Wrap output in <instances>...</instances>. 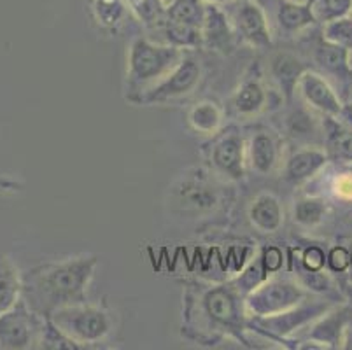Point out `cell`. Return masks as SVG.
Instances as JSON below:
<instances>
[{
  "mask_svg": "<svg viewBox=\"0 0 352 350\" xmlns=\"http://www.w3.org/2000/svg\"><path fill=\"white\" fill-rule=\"evenodd\" d=\"M163 2H165V4L168 6V4H170V2H172V0H163Z\"/></svg>",
  "mask_w": 352,
  "mask_h": 350,
  "instance_id": "obj_39",
  "label": "cell"
},
{
  "mask_svg": "<svg viewBox=\"0 0 352 350\" xmlns=\"http://www.w3.org/2000/svg\"><path fill=\"white\" fill-rule=\"evenodd\" d=\"M314 58H316V62L321 69L333 74V76L342 77V79H349L352 76L351 51L347 47L331 44L322 39V43L316 50Z\"/></svg>",
  "mask_w": 352,
  "mask_h": 350,
  "instance_id": "obj_23",
  "label": "cell"
},
{
  "mask_svg": "<svg viewBox=\"0 0 352 350\" xmlns=\"http://www.w3.org/2000/svg\"><path fill=\"white\" fill-rule=\"evenodd\" d=\"M326 123V137H328V149L337 158L352 162V133L344 127L333 121L335 118H328Z\"/></svg>",
  "mask_w": 352,
  "mask_h": 350,
  "instance_id": "obj_27",
  "label": "cell"
},
{
  "mask_svg": "<svg viewBox=\"0 0 352 350\" xmlns=\"http://www.w3.org/2000/svg\"><path fill=\"white\" fill-rule=\"evenodd\" d=\"M204 16H206L204 0H172L166 6L165 18L162 21L166 44L188 51L201 47Z\"/></svg>",
  "mask_w": 352,
  "mask_h": 350,
  "instance_id": "obj_6",
  "label": "cell"
},
{
  "mask_svg": "<svg viewBox=\"0 0 352 350\" xmlns=\"http://www.w3.org/2000/svg\"><path fill=\"white\" fill-rule=\"evenodd\" d=\"M277 23L284 34H298L303 28L318 23L314 16L310 0L298 2V0H283L277 9Z\"/></svg>",
  "mask_w": 352,
  "mask_h": 350,
  "instance_id": "obj_21",
  "label": "cell"
},
{
  "mask_svg": "<svg viewBox=\"0 0 352 350\" xmlns=\"http://www.w3.org/2000/svg\"><path fill=\"white\" fill-rule=\"evenodd\" d=\"M44 317L35 314L21 298L11 310L0 314V349H35Z\"/></svg>",
  "mask_w": 352,
  "mask_h": 350,
  "instance_id": "obj_9",
  "label": "cell"
},
{
  "mask_svg": "<svg viewBox=\"0 0 352 350\" xmlns=\"http://www.w3.org/2000/svg\"><path fill=\"white\" fill-rule=\"evenodd\" d=\"M188 123L201 135H216L223 124V111L212 100H201L191 107Z\"/></svg>",
  "mask_w": 352,
  "mask_h": 350,
  "instance_id": "obj_24",
  "label": "cell"
},
{
  "mask_svg": "<svg viewBox=\"0 0 352 350\" xmlns=\"http://www.w3.org/2000/svg\"><path fill=\"white\" fill-rule=\"evenodd\" d=\"M326 259L328 256L324 254V250L318 245H310L303 250L302 256V265L305 272H319V270L324 268Z\"/></svg>",
  "mask_w": 352,
  "mask_h": 350,
  "instance_id": "obj_33",
  "label": "cell"
},
{
  "mask_svg": "<svg viewBox=\"0 0 352 350\" xmlns=\"http://www.w3.org/2000/svg\"><path fill=\"white\" fill-rule=\"evenodd\" d=\"M352 324V307H329L319 319L310 324L307 342L319 343L321 349H344Z\"/></svg>",
  "mask_w": 352,
  "mask_h": 350,
  "instance_id": "obj_10",
  "label": "cell"
},
{
  "mask_svg": "<svg viewBox=\"0 0 352 350\" xmlns=\"http://www.w3.org/2000/svg\"><path fill=\"white\" fill-rule=\"evenodd\" d=\"M245 151L244 137L239 131H230L214 142L210 162L228 181H242L245 177Z\"/></svg>",
  "mask_w": 352,
  "mask_h": 350,
  "instance_id": "obj_11",
  "label": "cell"
},
{
  "mask_svg": "<svg viewBox=\"0 0 352 350\" xmlns=\"http://www.w3.org/2000/svg\"><path fill=\"white\" fill-rule=\"evenodd\" d=\"M206 4H225V2H232V0H204Z\"/></svg>",
  "mask_w": 352,
  "mask_h": 350,
  "instance_id": "obj_37",
  "label": "cell"
},
{
  "mask_svg": "<svg viewBox=\"0 0 352 350\" xmlns=\"http://www.w3.org/2000/svg\"><path fill=\"white\" fill-rule=\"evenodd\" d=\"M248 154L251 168L259 175H268L279 163V144L268 131H258L252 135Z\"/></svg>",
  "mask_w": 352,
  "mask_h": 350,
  "instance_id": "obj_19",
  "label": "cell"
},
{
  "mask_svg": "<svg viewBox=\"0 0 352 350\" xmlns=\"http://www.w3.org/2000/svg\"><path fill=\"white\" fill-rule=\"evenodd\" d=\"M322 39L331 44H338V46L352 50V14L342 16V18L331 19V21L324 23Z\"/></svg>",
  "mask_w": 352,
  "mask_h": 350,
  "instance_id": "obj_30",
  "label": "cell"
},
{
  "mask_svg": "<svg viewBox=\"0 0 352 350\" xmlns=\"http://www.w3.org/2000/svg\"><path fill=\"white\" fill-rule=\"evenodd\" d=\"M98 258L82 254L58 263H46L23 277V298L39 316L47 317L54 308L86 301Z\"/></svg>",
  "mask_w": 352,
  "mask_h": 350,
  "instance_id": "obj_1",
  "label": "cell"
},
{
  "mask_svg": "<svg viewBox=\"0 0 352 350\" xmlns=\"http://www.w3.org/2000/svg\"><path fill=\"white\" fill-rule=\"evenodd\" d=\"M305 70L309 69L303 65L302 60L287 51H279L270 58V74L287 102H291L294 91L298 89L300 77Z\"/></svg>",
  "mask_w": 352,
  "mask_h": 350,
  "instance_id": "obj_15",
  "label": "cell"
},
{
  "mask_svg": "<svg viewBox=\"0 0 352 350\" xmlns=\"http://www.w3.org/2000/svg\"><path fill=\"white\" fill-rule=\"evenodd\" d=\"M126 6L140 23L147 27H155L165 18L166 4L163 0H126Z\"/></svg>",
  "mask_w": 352,
  "mask_h": 350,
  "instance_id": "obj_29",
  "label": "cell"
},
{
  "mask_svg": "<svg viewBox=\"0 0 352 350\" xmlns=\"http://www.w3.org/2000/svg\"><path fill=\"white\" fill-rule=\"evenodd\" d=\"M249 221L261 233H275L284 223V210L279 198L272 193H261L249 207Z\"/></svg>",
  "mask_w": 352,
  "mask_h": 350,
  "instance_id": "obj_17",
  "label": "cell"
},
{
  "mask_svg": "<svg viewBox=\"0 0 352 350\" xmlns=\"http://www.w3.org/2000/svg\"><path fill=\"white\" fill-rule=\"evenodd\" d=\"M300 284L310 293H326L331 287V277L324 274L322 270H319V272H305L300 277Z\"/></svg>",
  "mask_w": 352,
  "mask_h": 350,
  "instance_id": "obj_32",
  "label": "cell"
},
{
  "mask_svg": "<svg viewBox=\"0 0 352 350\" xmlns=\"http://www.w3.org/2000/svg\"><path fill=\"white\" fill-rule=\"evenodd\" d=\"M47 319L82 349L102 343L114 329L113 316L105 308L88 301L54 308Z\"/></svg>",
  "mask_w": 352,
  "mask_h": 350,
  "instance_id": "obj_3",
  "label": "cell"
},
{
  "mask_svg": "<svg viewBox=\"0 0 352 350\" xmlns=\"http://www.w3.org/2000/svg\"><path fill=\"white\" fill-rule=\"evenodd\" d=\"M267 88L258 77H245L232 98L233 109L242 118H251V116L259 114L267 107Z\"/></svg>",
  "mask_w": 352,
  "mask_h": 350,
  "instance_id": "obj_20",
  "label": "cell"
},
{
  "mask_svg": "<svg viewBox=\"0 0 352 350\" xmlns=\"http://www.w3.org/2000/svg\"><path fill=\"white\" fill-rule=\"evenodd\" d=\"M235 30L228 21V16L217 4H206V16L201 27V47L219 53L233 50Z\"/></svg>",
  "mask_w": 352,
  "mask_h": 350,
  "instance_id": "obj_14",
  "label": "cell"
},
{
  "mask_svg": "<svg viewBox=\"0 0 352 350\" xmlns=\"http://www.w3.org/2000/svg\"><path fill=\"white\" fill-rule=\"evenodd\" d=\"M351 266H352V252H351Z\"/></svg>",
  "mask_w": 352,
  "mask_h": 350,
  "instance_id": "obj_41",
  "label": "cell"
},
{
  "mask_svg": "<svg viewBox=\"0 0 352 350\" xmlns=\"http://www.w3.org/2000/svg\"><path fill=\"white\" fill-rule=\"evenodd\" d=\"M318 23H328L352 12V0H310Z\"/></svg>",
  "mask_w": 352,
  "mask_h": 350,
  "instance_id": "obj_31",
  "label": "cell"
},
{
  "mask_svg": "<svg viewBox=\"0 0 352 350\" xmlns=\"http://www.w3.org/2000/svg\"><path fill=\"white\" fill-rule=\"evenodd\" d=\"M326 263H328L329 268H331L333 272L342 274V272H345V270L351 266V252H349V250L342 245L333 247V249L329 250Z\"/></svg>",
  "mask_w": 352,
  "mask_h": 350,
  "instance_id": "obj_34",
  "label": "cell"
},
{
  "mask_svg": "<svg viewBox=\"0 0 352 350\" xmlns=\"http://www.w3.org/2000/svg\"><path fill=\"white\" fill-rule=\"evenodd\" d=\"M179 201L191 210H210L219 204V193L206 177H188L177 189Z\"/></svg>",
  "mask_w": 352,
  "mask_h": 350,
  "instance_id": "obj_18",
  "label": "cell"
},
{
  "mask_svg": "<svg viewBox=\"0 0 352 350\" xmlns=\"http://www.w3.org/2000/svg\"><path fill=\"white\" fill-rule=\"evenodd\" d=\"M345 349H352V336H347V342H345Z\"/></svg>",
  "mask_w": 352,
  "mask_h": 350,
  "instance_id": "obj_38",
  "label": "cell"
},
{
  "mask_svg": "<svg viewBox=\"0 0 352 350\" xmlns=\"http://www.w3.org/2000/svg\"><path fill=\"white\" fill-rule=\"evenodd\" d=\"M329 308V305L322 301H305L298 303L296 307L289 308L286 312L275 314L270 317H249L248 326L254 331L261 333L267 338L275 342H286L293 333L300 331L302 327L309 326L314 320L319 319Z\"/></svg>",
  "mask_w": 352,
  "mask_h": 350,
  "instance_id": "obj_8",
  "label": "cell"
},
{
  "mask_svg": "<svg viewBox=\"0 0 352 350\" xmlns=\"http://www.w3.org/2000/svg\"><path fill=\"white\" fill-rule=\"evenodd\" d=\"M349 112H351V114H352V105H351V109H349Z\"/></svg>",
  "mask_w": 352,
  "mask_h": 350,
  "instance_id": "obj_40",
  "label": "cell"
},
{
  "mask_svg": "<svg viewBox=\"0 0 352 350\" xmlns=\"http://www.w3.org/2000/svg\"><path fill=\"white\" fill-rule=\"evenodd\" d=\"M35 349H47V350H79L82 349L79 343L70 340L65 333H62L58 327L54 326L47 317H44L43 327H41L39 338Z\"/></svg>",
  "mask_w": 352,
  "mask_h": 350,
  "instance_id": "obj_26",
  "label": "cell"
},
{
  "mask_svg": "<svg viewBox=\"0 0 352 350\" xmlns=\"http://www.w3.org/2000/svg\"><path fill=\"white\" fill-rule=\"evenodd\" d=\"M235 30L245 44L254 50L272 46V32L263 8L256 0H244L235 16Z\"/></svg>",
  "mask_w": 352,
  "mask_h": 350,
  "instance_id": "obj_12",
  "label": "cell"
},
{
  "mask_svg": "<svg viewBox=\"0 0 352 350\" xmlns=\"http://www.w3.org/2000/svg\"><path fill=\"white\" fill-rule=\"evenodd\" d=\"M23 298V277L8 256L0 254V314L8 312Z\"/></svg>",
  "mask_w": 352,
  "mask_h": 350,
  "instance_id": "obj_22",
  "label": "cell"
},
{
  "mask_svg": "<svg viewBox=\"0 0 352 350\" xmlns=\"http://www.w3.org/2000/svg\"><path fill=\"white\" fill-rule=\"evenodd\" d=\"M328 162L329 154L326 151L316 149V147L298 149L287 158L286 166H284V179L293 182V184L309 181Z\"/></svg>",
  "mask_w": 352,
  "mask_h": 350,
  "instance_id": "obj_16",
  "label": "cell"
},
{
  "mask_svg": "<svg viewBox=\"0 0 352 350\" xmlns=\"http://www.w3.org/2000/svg\"><path fill=\"white\" fill-rule=\"evenodd\" d=\"M198 310L212 329L228 331L242 343H248L244 338V329L248 326L244 296L233 287V284L212 285L206 289L198 300Z\"/></svg>",
  "mask_w": 352,
  "mask_h": 350,
  "instance_id": "obj_4",
  "label": "cell"
},
{
  "mask_svg": "<svg viewBox=\"0 0 352 350\" xmlns=\"http://www.w3.org/2000/svg\"><path fill=\"white\" fill-rule=\"evenodd\" d=\"M307 296H309V291L293 278H267L244 298L245 314H248V319L249 317H270L296 307L303 300H307Z\"/></svg>",
  "mask_w": 352,
  "mask_h": 350,
  "instance_id": "obj_5",
  "label": "cell"
},
{
  "mask_svg": "<svg viewBox=\"0 0 352 350\" xmlns=\"http://www.w3.org/2000/svg\"><path fill=\"white\" fill-rule=\"evenodd\" d=\"M201 77H204V70H201L200 62L193 54L188 53L170 74H166L162 81L140 93L137 98H133L132 104L162 105L181 100L184 96H190L200 86Z\"/></svg>",
  "mask_w": 352,
  "mask_h": 350,
  "instance_id": "obj_7",
  "label": "cell"
},
{
  "mask_svg": "<svg viewBox=\"0 0 352 350\" xmlns=\"http://www.w3.org/2000/svg\"><path fill=\"white\" fill-rule=\"evenodd\" d=\"M335 195L342 200H352V173H342L335 179Z\"/></svg>",
  "mask_w": 352,
  "mask_h": 350,
  "instance_id": "obj_36",
  "label": "cell"
},
{
  "mask_svg": "<svg viewBox=\"0 0 352 350\" xmlns=\"http://www.w3.org/2000/svg\"><path fill=\"white\" fill-rule=\"evenodd\" d=\"M126 9V0H95L94 2V12L97 21L104 28H111V30L120 27Z\"/></svg>",
  "mask_w": 352,
  "mask_h": 350,
  "instance_id": "obj_28",
  "label": "cell"
},
{
  "mask_svg": "<svg viewBox=\"0 0 352 350\" xmlns=\"http://www.w3.org/2000/svg\"><path fill=\"white\" fill-rule=\"evenodd\" d=\"M298 89L303 100L310 107L322 112L328 118H338V116L344 114V105H342L340 98L321 74L305 70L303 76L300 77Z\"/></svg>",
  "mask_w": 352,
  "mask_h": 350,
  "instance_id": "obj_13",
  "label": "cell"
},
{
  "mask_svg": "<svg viewBox=\"0 0 352 350\" xmlns=\"http://www.w3.org/2000/svg\"><path fill=\"white\" fill-rule=\"evenodd\" d=\"M186 54L188 50L172 44L153 43L146 37L133 39L126 56V100L132 102L140 93L162 81Z\"/></svg>",
  "mask_w": 352,
  "mask_h": 350,
  "instance_id": "obj_2",
  "label": "cell"
},
{
  "mask_svg": "<svg viewBox=\"0 0 352 350\" xmlns=\"http://www.w3.org/2000/svg\"><path fill=\"white\" fill-rule=\"evenodd\" d=\"M298 2H302V0H298Z\"/></svg>",
  "mask_w": 352,
  "mask_h": 350,
  "instance_id": "obj_42",
  "label": "cell"
},
{
  "mask_svg": "<svg viewBox=\"0 0 352 350\" xmlns=\"http://www.w3.org/2000/svg\"><path fill=\"white\" fill-rule=\"evenodd\" d=\"M326 201L318 197H307L294 205V223L300 226L314 228L322 223L326 216Z\"/></svg>",
  "mask_w": 352,
  "mask_h": 350,
  "instance_id": "obj_25",
  "label": "cell"
},
{
  "mask_svg": "<svg viewBox=\"0 0 352 350\" xmlns=\"http://www.w3.org/2000/svg\"><path fill=\"white\" fill-rule=\"evenodd\" d=\"M261 259H263L265 270L268 272V275L275 274V272H279V270L283 268V250L277 249V247H267V249L261 252Z\"/></svg>",
  "mask_w": 352,
  "mask_h": 350,
  "instance_id": "obj_35",
  "label": "cell"
}]
</instances>
